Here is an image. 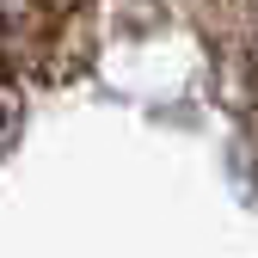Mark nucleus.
<instances>
[{"mask_svg":"<svg viewBox=\"0 0 258 258\" xmlns=\"http://www.w3.org/2000/svg\"><path fill=\"white\" fill-rule=\"evenodd\" d=\"M99 0H7V55L13 74L74 80L99 49Z\"/></svg>","mask_w":258,"mask_h":258,"instance_id":"nucleus-1","label":"nucleus"},{"mask_svg":"<svg viewBox=\"0 0 258 258\" xmlns=\"http://www.w3.org/2000/svg\"><path fill=\"white\" fill-rule=\"evenodd\" d=\"M184 7L215 43V68L240 123L258 136V0H184Z\"/></svg>","mask_w":258,"mask_h":258,"instance_id":"nucleus-2","label":"nucleus"}]
</instances>
